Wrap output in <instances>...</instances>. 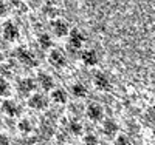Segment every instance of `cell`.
Returning a JSON list of instances; mask_svg holds the SVG:
<instances>
[{"instance_id":"6da1fadb","label":"cell","mask_w":155,"mask_h":145,"mask_svg":"<svg viewBox=\"0 0 155 145\" xmlns=\"http://www.w3.org/2000/svg\"><path fill=\"white\" fill-rule=\"evenodd\" d=\"M28 105H30L31 108H34V110H42V108L47 107V99L42 94H34V96L30 97Z\"/></svg>"},{"instance_id":"7a4b0ae2","label":"cell","mask_w":155,"mask_h":145,"mask_svg":"<svg viewBox=\"0 0 155 145\" xmlns=\"http://www.w3.org/2000/svg\"><path fill=\"white\" fill-rule=\"evenodd\" d=\"M50 62L53 63L54 67L61 68L65 65V57H64V54L59 49H54V51H51V54H50Z\"/></svg>"},{"instance_id":"3957f363","label":"cell","mask_w":155,"mask_h":145,"mask_svg":"<svg viewBox=\"0 0 155 145\" xmlns=\"http://www.w3.org/2000/svg\"><path fill=\"white\" fill-rule=\"evenodd\" d=\"M34 88H36V84H34L33 79H22V80L19 82V90L23 94L31 93V91H34Z\"/></svg>"},{"instance_id":"277c9868","label":"cell","mask_w":155,"mask_h":145,"mask_svg":"<svg viewBox=\"0 0 155 145\" xmlns=\"http://www.w3.org/2000/svg\"><path fill=\"white\" fill-rule=\"evenodd\" d=\"M87 114H88V117L92 121H99L102 117V108L99 107L98 103H92L88 107V110H87Z\"/></svg>"},{"instance_id":"5b68a950","label":"cell","mask_w":155,"mask_h":145,"mask_svg":"<svg viewBox=\"0 0 155 145\" xmlns=\"http://www.w3.org/2000/svg\"><path fill=\"white\" fill-rule=\"evenodd\" d=\"M17 57L20 59V62H22V63L28 65V67H34V65H36L34 57L30 54L28 51H25V49H19V51H17Z\"/></svg>"},{"instance_id":"8992f818","label":"cell","mask_w":155,"mask_h":145,"mask_svg":"<svg viewBox=\"0 0 155 145\" xmlns=\"http://www.w3.org/2000/svg\"><path fill=\"white\" fill-rule=\"evenodd\" d=\"M3 36H5L6 40H14V39L17 37V28L11 22L5 23V26H3Z\"/></svg>"},{"instance_id":"52a82bcc","label":"cell","mask_w":155,"mask_h":145,"mask_svg":"<svg viewBox=\"0 0 155 145\" xmlns=\"http://www.w3.org/2000/svg\"><path fill=\"white\" fill-rule=\"evenodd\" d=\"M84 42V36L79 33V31H71L70 34V46H74V48H79Z\"/></svg>"},{"instance_id":"ba28073f","label":"cell","mask_w":155,"mask_h":145,"mask_svg":"<svg viewBox=\"0 0 155 145\" xmlns=\"http://www.w3.org/2000/svg\"><path fill=\"white\" fill-rule=\"evenodd\" d=\"M2 108H3V111L8 114V116H16L17 113H19V110H17V105L12 102V100H5L3 102V105H2Z\"/></svg>"},{"instance_id":"9c48e42d","label":"cell","mask_w":155,"mask_h":145,"mask_svg":"<svg viewBox=\"0 0 155 145\" xmlns=\"http://www.w3.org/2000/svg\"><path fill=\"white\" fill-rule=\"evenodd\" d=\"M95 85L99 88V90H109L110 88V84L107 80V77L104 74H96L95 77Z\"/></svg>"},{"instance_id":"30bf717a","label":"cell","mask_w":155,"mask_h":145,"mask_svg":"<svg viewBox=\"0 0 155 145\" xmlns=\"http://www.w3.org/2000/svg\"><path fill=\"white\" fill-rule=\"evenodd\" d=\"M53 31H54V34H58V36L67 34V25L64 23L62 20H54V22H53Z\"/></svg>"},{"instance_id":"8fae6325","label":"cell","mask_w":155,"mask_h":145,"mask_svg":"<svg viewBox=\"0 0 155 145\" xmlns=\"http://www.w3.org/2000/svg\"><path fill=\"white\" fill-rule=\"evenodd\" d=\"M39 84L42 85L44 90H50L53 88V79L47 74H39Z\"/></svg>"},{"instance_id":"7c38bea8","label":"cell","mask_w":155,"mask_h":145,"mask_svg":"<svg viewBox=\"0 0 155 145\" xmlns=\"http://www.w3.org/2000/svg\"><path fill=\"white\" fill-rule=\"evenodd\" d=\"M116 130H118V125H116L113 121H106L104 122V133L107 136H113L116 133Z\"/></svg>"},{"instance_id":"4fadbf2b","label":"cell","mask_w":155,"mask_h":145,"mask_svg":"<svg viewBox=\"0 0 155 145\" xmlns=\"http://www.w3.org/2000/svg\"><path fill=\"white\" fill-rule=\"evenodd\" d=\"M82 59H84V62H85L87 65H95V63L98 62L96 54H95L93 51H85L84 54H82Z\"/></svg>"},{"instance_id":"5bb4252c","label":"cell","mask_w":155,"mask_h":145,"mask_svg":"<svg viewBox=\"0 0 155 145\" xmlns=\"http://www.w3.org/2000/svg\"><path fill=\"white\" fill-rule=\"evenodd\" d=\"M53 100L58 102V103H64V102H67V94H65V91H62V90H56L53 91Z\"/></svg>"},{"instance_id":"9a60e30c","label":"cell","mask_w":155,"mask_h":145,"mask_svg":"<svg viewBox=\"0 0 155 145\" xmlns=\"http://www.w3.org/2000/svg\"><path fill=\"white\" fill-rule=\"evenodd\" d=\"M41 131H42V134L45 136V137H50L51 134L54 133V128H53V125H50V122H44L42 124V128H41Z\"/></svg>"},{"instance_id":"2e32d148","label":"cell","mask_w":155,"mask_h":145,"mask_svg":"<svg viewBox=\"0 0 155 145\" xmlns=\"http://www.w3.org/2000/svg\"><path fill=\"white\" fill-rule=\"evenodd\" d=\"M19 130L22 131V133H30V131H31V124H30V121H28V119L20 121V122H19Z\"/></svg>"},{"instance_id":"e0dca14e","label":"cell","mask_w":155,"mask_h":145,"mask_svg":"<svg viewBox=\"0 0 155 145\" xmlns=\"http://www.w3.org/2000/svg\"><path fill=\"white\" fill-rule=\"evenodd\" d=\"M71 90H73V94H74V96H79V97H81V96L85 94V88H84V85H81V84H76Z\"/></svg>"},{"instance_id":"ac0fdd59","label":"cell","mask_w":155,"mask_h":145,"mask_svg":"<svg viewBox=\"0 0 155 145\" xmlns=\"http://www.w3.org/2000/svg\"><path fill=\"white\" fill-rule=\"evenodd\" d=\"M9 94V85L5 80H0V96H8Z\"/></svg>"},{"instance_id":"d6986e66","label":"cell","mask_w":155,"mask_h":145,"mask_svg":"<svg viewBox=\"0 0 155 145\" xmlns=\"http://www.w3.org/2000/svg\"><path fill=\"white\" fill-rule=\"evenodd\" d=\"M39 42H41V45H42L44 48H48V46L51 45V40H50V36H47V34L41 36V39H39Z\"/></svg>"},{"instance_id":"ffe728a7","label":"cell","mask_w":155,"mask_h":145,"mask_svg":"<svg viewBox=\"0 0 155 145\" xmlns=\"http://www.w3.org/2000/svg\"><path fill=\"white\" fill-rule=\"evenodd\" d=\"M70 130L73 131L74 134H81V131H82V128H81V125L78 124V122H73L71 125H70Z\"/></svg>"},{"instance_id":"44dd1931","label":"cell","mask_w":155,"mask_h":145,"mask_svg":"<svg viewBox=\"0 0 155 145\" xmlns=\"http://www.w3.org/2000/svg\"><path fill=\"white\" fill-rule=\"evenodd\" d=\"M116 145H130V140H129L126 136H120L116 139Z\"/></svg>"},{"instance_id":"7402d4cb","label":"cell","mask_w":155,"mask_h":145,"mask_svg":"<svg viewBox=\"0 0 155 145\" xmlns=\"http://www.w3.org/2000/svg\"><path fill=\"white\" fill-rule=\"evenodd\" d=\"M85 145H99L95 136H87L85 137Z\"/></svg>"},{"instance_id":"603a6c76","label":"cell","mask_w":155,"mask_h":145,"mask_svg":"<svg viewBox=\"0 0 155 145\" xmlns=\"http://www.w3.org/2000/svg\"><path fill=\"white\" fill-rule=\"evenodd\" d=\"M0 145H9V139L5 134H0Z\"/></svg>"},{"instance_id":"cb8c5ba5","label":"cell","mask_w":155,"mask_h":145,"mask_svg":"<svg viewBox=\"0 0 155 145\" xmlns=\"http://www.w3.org/2000/svg\"><path fill=\"white\" fill-rule=\"evenodd\" d=\"M149 116L152 117V121L155 122V107H153V108H150V111H149Z\"/></svg>"},{"instance_id":"d4e9b609","label":"cell","mask_w":155,"mask_h":145,"mask_svg":"<svg viewBox=\"0 0 155 145\" xmlns=\"http://www.w3.org/2000/svg\"><path fill=\"white\" fill-rule=\"evenodd\" d=\"M3 12H5V6L3 3H0V16H3Z\"/></svg>"},{"instance_id":"484cf974","label":"cell","mask_w":155,"mask_h":145,"mask_svg":"<svg viewBox=\"0 0 155 145\" xmlns=\"http://www.w3.org/2000/svg\"><path fill=\"white\" fill-rule=\"evenodd\" d=\"M47 2H53V0H47Z\"/></svg>"},{"instance_id":"4316f807","label":"cell","mask_w":155,"mask_h":145,"mask_svg":"<svg viewBox=\"0 0 155 145\" xmlns=\"http://www.w3.org/2000/svg\"><path fill=\"white\" fill-rule=\"evenodd\" d=\"M106 145H107V143H106Z\"/></svg>"}]
</instances>
